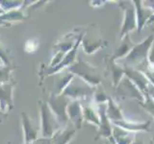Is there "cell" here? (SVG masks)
<instances>
[{"label": "cell", "mask_w": 154, "mask_h": 144, "mask_svg": "<svg viewBox=\"0 0 154 144\" xmlns=\"http://www.w3.org/2000/svg\"><path fill=\"white\" fill-rule=\"evenodd\" d=\"M153 40H154V35H151L146 40H144L142 43L134 46L131 49V51L128 53V55L125 57V59L122 60L126 64L125 66L127 67L128 65L142 64L147 58V53Z\"/></svg>", "instance_id": "cell-1"}, {"label": "cell", "mask_w": 154, "mask_h": 144, "mask_svg": "<svg viewBox=\"0 0 154 144\" xmlns=\"http://www.w3.org/2000/svg\"><path fill=\"white\" fill-rule=\"evenodd\" d=\"M70 71L75 74H78L85 81L89 82L91 85H97L100 83V77L99 74L95 71V68L90 66L86 62H83L81 60L78 64L70 67Z\"/></svg>", "instance_id": "cell-2"}, {"label": "cell", "mask_w": 154, "mask_h": 144, "mask_svg": "<svg viewBox=\"0 0 154 144\" xmlns=\"http://www.w3.org/2000/svg\"><path fill=\"white\" fill-rule=\"evenodd\" d=\"M124 23L122 25V33H120V38L126 36L129 31H132L136 28V10L131 4H124Z\"/></svg>", "instance_id": "cell-3"}, {"label": "cell", "mask_w": 154, "mask_h": 144, "mask_svg": "<svg viewBox=\"0 0 154 144\" xmlns=\"http://www.w3.org/2000/svg\"><path fill=\"white\" fill-rule=\"evenodd\" d=\"M42 136H50L54 133L57 128V122L54 119V115L51 113L47 106L45 105L42 107Z\"/></svg>", "instance_id": "cell-4"}, {"label": "cell", "mask_w": 154, "mask_h": 144, "mask_svg": "<svg viewBox=\"0 0 154 144\" xmlns=\"http://www.w3.org/2000/svg\"><path fill=\"white\" fill-rule=\"evenodd\" d=\"M118 90H119V92L123 96H127V97H130V98H136V99H139L140 101L144 100L143 97V95L141 91L139 90L138 86L134 83H132L129 78H126L124 81L122 80V83L119 86Z\"/></svg>", "instance_id": "cell-5"}, {"label": "cell", "mask_w": 154, "mask_h": 144, "mask_svg": "<svg viewBox=\"0 0 154 144\" xmlns=\"http://www.w3.org/2000/svg\"><path fill=\"white\" fill-rule=\"evenodd\" d=\"M85 84L77 83L75 81H72L69 84L67 88L64 91V95L70 96V97H83L93 93V90L91 88H85Z\"/></svg>", "instance_id": "cell-6"}, {"label": "cell", "mask_w": 154, "mask_h": 144, "mask_svg": "<svg viewBox=\"0 0 154 144\" xmlns=\"http://www.w3.org/2000/svg\"><path fill=\"white\" fill-rule=\"evenodd\" d=\"M106 110H107V107H106L105 104H100L99 106V114H100V131H99V136H103L108 137L112 134V129H111L109 120L107 113H106Z\"/></svg>", "instance_id": "cell-7"}, {"label": "cell", "mask_w": 154, "mask_h": 144, "mask_svg": "<svg viewBox=\"0 0 154 144\" xmlns=\"http://www.w3.org/2000/svg\"><path fill=\"white\" fill-rule=\"evenodd\" d=\"M67 113L69 116L74 122L77 128H81V124L83 121V114H82V110L78 102H73L67 107Z\"/></svg>", "instance_id": "cell-8"}, {"label": "cell", "mask_w": 154, "mask_h": 144, "mask_svg": "<svg viewBox=\"0 0 154 144\" xmlns=\"http://www.w3.org/2000/svg\"><path fill=\"white\" fill-rule=\"evenodd\" d=\"M135 6H136L137 11V18H138V31L141 32L146 24L147 19L151 17V12L152 11H146V9H143L141 1H134Z\"/></svg>", "instance_id": "cell-9"}, {"label": "cell", "mask_w": 154, "mask_h": 144, "mask_svg": "<svg viewBox=\"0 0 154 144\" xmlns=\"http://www.w3.org/2000/svg\"><path fill=\"white\" fill-rule=\"evenodd\" d=\"M108 101H109L108 108H107V110H106V113H107L108 118H110L114 122L123 120L122 113V112H120L119 108L114 103V101L110 97H108Z\"/></svg>", "instance_id": "cell-10"}, {"label": "cell", "mask_w": 154, "mask_h": 144, "mask_svg": "<svg viewBox=\"0 0 154 144\" xmlns=\"http://www.w3.org/2000/svg\"><path fill=\"white\" fill-rule=\"evenodd\" d=\"M132 46H133L132 42L130 41L128 36L126 35L125 36V38H124V41L122 43V45L118 48V50L116 51L115 55L112 57V60L111 61L114 62L115 60H118V59H119V58L123 57L124 55H126L129 51H131V49L133 48Z\"/></svg>", "instance_id": "cell-11"}, {"label": "cell", "mask_w": 154, "mask_h": 144, "mask_svg": "<svg viewBox=\"0 0 154 144\" xmlns=\"http://www.w3.org/2000/svg\"><path fill=\"white\" fill-rule=\"evenodd\" d=\"M23 126H24V131H25V140L26 143H28L30 140H33V139L36 138L37 130L35 128H33L30 120H29L28 117H26V114H24Z\"/></svg>", "instance_id": "cell-12"}, {"label": "cell", "mask_w": 154, "mask_h": 144, "mask_svg": "<svg viewBox=\"0 0 154 144\" xmlns=\"http://www.w3.org/2000/svg\"><path fill=\"white\" fill-rule=\"evenodd\" d=\"M0 101L2 109L5 106L12 105V88L10 86H0Z\"/></svg>", "instance_id": "cell-13"}, {"label": "cell", "mask_w": 154, "mask_h": 144, "mask_svg": "<svg viewBox=\"0 0 154 144\" xmlns=\"http://www.w3.org/2000/svg\"><path fill=\"white\" fill-rule=\"evenodd\" d=\"M115 124H117L118 126H119L122 129H127V130H131V131H142V130H148V123H144V124H129L124 122L123 120H120V121H116Z\"/></svg>", "instance_id": "cell-14"}, {"label": "cell", "mask_w": 154, "mask_h": 144, "mask_svg": "<svg viewBox=\"0 0 154 144\" xmlns=\"http://www.w3.org/2000/svg\"><path fill=\"white\" fill-rule=\"evenodd\" d=\"M83 113H84V118L88 122L94 123L95 125H99V118L97 116V114H96L95 110L91 107H90V106L85 107Z\"/></svg>", "instance_id": "cell-15"}, {"label": "cell", "mask_w": 154, "mask_h": 144, "mask_svg": "<svg viewBox=\"0 0 154 144\" xmlns=\"http://www.w3.org/2000/svg\"><path fill=\"white\" fill-rule=\"evenodd\" d=\"M75 131L74 130H71V131H66L65 133H63L60 136H56V139L53 142V144H66L67 141L74 136Z\"/></svg>", "instance_id": "cell-16"}, {"label": "cell", "mask_w": 154, "mask_h": 144, "mask_svg": "<svg viewBox=\"0 0 154 144\" xmlns=\"http://www.w3.org/2000/svg\"><path fill=\"white\" fill-rule=\"evenodd\" d=\"M8 72L9 69L8 68H0V83H3V82H6L8 81Z\"/></svg>", "instance_id": "cell-17"}, {"label": "cell", "mask_w": 154, "mask_h": 144, "mask_svg": "<svg viewBox=\"0 0 154 144\" xmlns=\"http://www.w3.org/2000/svg\"><path fill=\"white\" fill-rule=\"evenodd\" d=\"M148 58H149V62L154 65V44H153V49L150 51V54H149Z\"/></svg>", "instance_id": "cell-18"}, {"label": "cell", "mask_w": 154, "mask_h": 144, "mask_svg": "<svg viewBox=\"0 0 154 144\" xmlns=\"http://www.w3.org/2000/svg\"><path fill=\"white\" fill-rule=\"evenodd\" d=\"M152 22H154V14H153V16H152L150 18H149V20H148V22H147V23L149 24V23H152Z\"/></svg>", "instance_id": "cell-19"}, {"label": "cell", "mask_w": 154, "mask_h": 144, "mask_svg": "<svg viewBox=\"0 0 154 144\" xmlns=\"http://www.w3.org/2000/svg\"><path fill=\"white\" fill-rule=\"evenodd\" d=\"M131 144H143V142L141 140H137V141H135L134 143H131Z\"/></svg>", "instance_id": "cell-20"}, {"label": "cell", "mask_w": 154, "mask_h": 144, "mask_svg": "<svg viewBox=\"0 0 154 144\" xmlns=\"http://www.w3.org/2000/svg\"><path fill=\"white\" fill-rule=\"evenodd\" d=\"M153 32H154V29H153Z\"/></svg>", "instance_id": "cell-21"}]
</instances>
